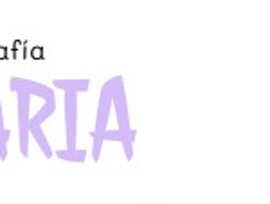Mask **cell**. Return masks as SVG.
I'll list each match as a JSON object with an SVG mask.
<instances>
[{
	"instance_id": "obj_1",
	"label": "cell",
	"mask_w": 270,
	"mask_h": 204,
	"mask_svg": "<svg viewBox=\"0 0 270 204\" xmlns=\"http://www.w3.org/2000/svg\"><path fill=\"white\" fill-rule=\"evenodd\" d=\"M31 56H32V60H41V58H43V47H41V45L32 47V49H31Z\"/></svg>"
},
{
	"instance_id": "obj_2",
	"label": "cell",
	"mask_w": 270,
	"mask_h": 204,
	"mask_svg": "<svg viewBox=\"0 0 270 204\" xmlns=\"http://www.w3.org/2000/svg\"><path fill=\"white\" fill-rule=\"evenodd\" d=\"M5 58H7V49L2 45V47H0V60H5Z\"/></svg>"
},
{
	"instance_id": "obj_3",
	"label": "cell",
	"mask_w": 270,
	"mask_h": 204,
	"mask_svg": "<svg viewBox=\"0 0 270 204\" xmlns=\"http://www.w3.org/2000/svg\"><path fill=\"white\" fill-rule=\"evenodd\" d=\"M20 45H22V42H20V40H16V42H14V43H13V47H14V49H18V47H20Z\"/></svg>"
}]
</instances>
